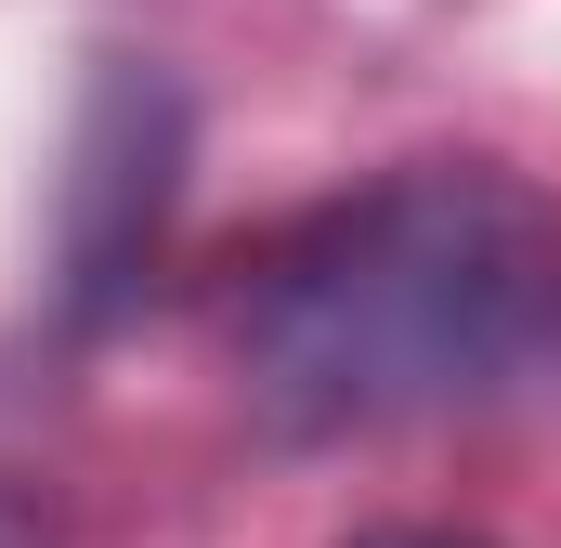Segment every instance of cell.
I'll return each mask as SVG.
<instances>
[{
	"label": "cell",
	"mask_w": 561,
	"mask_h": 548,
	"mask_svg": "<svg viewBox=\"0 0 561 548\" xmlns=\"http://www.w3.org/2000/svg\"><path fill=\"white\" fill-rule=\"evenodd\" d=\"M222 340L287 444L561 406V209L483 157H405L262 236Z\"/></svg>",
	"instance_id": "obj_1"
},
{
	"label": "cell",
	"mask_w": 561,
	"mask_h": 548,
	"mask_svg": "<svg viewBox=\"0 0 561 548\" xmlns=\"http://www.w3.org/2000/svg\"><path fill=\"white\" fill-rule=\"evenodd\" d=\"M170 196H183V92L170 66H105L92 79V118H79V170H66V313H118L170 236Z\"/></svg>",
	"instance_id": "obj_2"
},
{
	"label": "cell",
	"mask_w": 561,
	"mask_h": 548,
	"mask_svg": "<svg viewBox=\"0 0 561 548\" xmlns=\"http://www.w3.org/2000/svg\"><path fill=\"white\" fill-rule=\"evenodd\" d=\"M353 548H496V536H457V523H379V536H353Z\"/></svg>",
	"instance_id": "obj_3"
}]
</instances>
